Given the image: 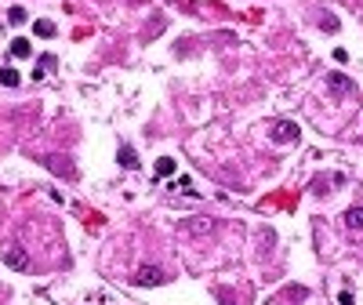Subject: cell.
<instances>
[{"label":"cell","instance_id":"1","mask_svg":"<svg viewBox=\"0 0 363 305\" xmlns=\"http://www.w3.org/2000/svg\"><path fill=\"white\" fill-rule=\"evenodd\" d=\"M182 233H189V236H211V233H215V222H211L207 215L185 218V222H182Z\"/></svg>","mask_w":363,"mask_h":305},{"label":"cell","instance_id":"2","mask_svg":"<svg viewBox=\"0 0 363 305\" xmlns=\"http://www.w3.org/2000/svg\"><path fill=\"white\" fill-rule=\"evenodd\" d=\"M135 283L138 287H156V283H164V269L160 265H142V269L135 273Z\"/></svg>","mask_w":363,"mask_h":305},{"label":"cell","instance_id":"3","mask_svg":"<svg viewBox=\"0 0 363 305\" xmlns=\"http://www.w3.org/2000/svg\"><path fill=\"white\" fill-rule=\"evenodd\" d=\"M4 262L11 265V269H29V254H26L22 247H11V251L4 254Z\"/></svg>","mask_w":363,"mask_h":305},{"label":"cell","instance_id":"4","mask_svg":"<svg viewBox=\"0 0 363 305\" xmlns=\"http://www.w3.org/2000/svg\"><path fill=\"white\" fill-rule=\"evenodd\" d=\"M273 138H276V142H294V138H298V124H276Z\"/></svg>","mask_w":363,"mask_h":305},{"label":"cell","instance_id":"5","mask_svg":"<svg viewBox=\"0 0 363 305\" xmlns=\"http://www.w3.org/2000/svg\"><path fill=\"white\" fill-rule=\"evenodd\" d=\"M174 171H178V164H174L171 156H160V160H156V178H171Z\"/></svg>","mask_w":363,"mask_h":305},{"label":"cell","instance_id":"6","mask_svg":"<svg viewBox=\"0 0 363 305\" xmlns=\"http://www.w3.org/2000/svg\"><path fill=\"white\" fill-rule=\"evenodd\" d=\"M11 55H15V58H29V55H33V44L26 40V36H15V44H11Z\"/></svg>","mask_w":363,"mask_h":305},{"label":"cell","instance_id":"7","mask_svg":"<svg viewBox=\"0 0 363 305\" xmlns=\"http://www.w3.org/2000/svg\"><path fill=\"white\" fill-rule=\"evenodd\" d=\"M69 160H62V156H48V167L55 171V174H62V178H69V174H77L73 167H66Z\"/></svg>","mask_w":363,"mask_h":305},{"label":"cell","instance_id":"8","mask_svg":"<svg viewBox=\"0 0 363 305\" xmlns=\"http://www.w3.org/2000/svg\"><path fill=\"white\" fill-rule=\"evenodd\" d=\"M345 225L352 229V233H360V229H363V207H352V211H349V215H345Z\"/></svg>","mask_w":363,"mask_h":305},{"label":"cell","instance_id":"9","mask_svg":"<svg viewBox=\"0 0 363 305\" xmlns=\"http://www.w3.org/2000/svg\"><path fill=\"white\" fill-rule=\"evenodd\" d=\"M120 167H138V153L135 149H127V145H124V149H120Z\"/></svg>","mask_w":363,"mask_h":305},{"label":"cell","instance_id":"10","mask_svg":"<svg viewBox=\"0 0 363 305\" xmlns=\"http://www.w3.org/2000/svg\"><path fill=\"white\" fill-rule=\"evenodd\" d=\"M331 91H352V80L345 77V73H334V77H331Z\"/></svg>","mask_w":363,"mask_h":305},{"label":"cell","instance_id":"11","mask_svg":"<svg viewBox=\"0 0 363 305\" xmlns=\"http://www.w3.org/2000/svg\"><path fill=\"white\" fill-rule=\"evenodd\" d=\"M18 77H22L18 69H0V84H4V87H15V84H18Z\"/></svg>","mask_w":363,"mask_h":305},{"label":"cell","instance_id":"12","mask_svg":"<svg viewBox=\"0 0 363 305\" xmlns=\"http://www.w3.org/2000/svg\"><path fill=\"white\" fill-rule=\"evenodd\" d=\"M33 33L36 36H55V22H44V18H40V22L33 26Z\"/></svg>","mask_w":363,"mask_h":305},{"label":"cell","instance_id":"13","mask_svg":"<svg viewBox=\"0 0 363 305\" xmlns=\"http://www.w3.org/2000/svg\"><path fill=\"white\" fill-rule=\"evenodd\" d=\"M7 18H11V26H22L29 15H26V7H11V11H7Z\"/></svg>","mask_w":363,"mask_h":305},{"label":"cell","instance_id":"14","mask_svg":"<svg viewBox=\"0 0 363 305\" xmlns=\"http://www.w3.org/2000/svg\"><path fill=\"white\" fill-rule=\"evenodd\" d=\"M218 298H222V305H232V302H236V294H232L229 287H222V291H218Z\"/></svg>","mask_w":363,"mask_h":305},{"label":"cell","instance_id":"15","mask_svg":"<svg viewBox=\"0 0 363 305\" xmlns=\"http://www.w3.org/2000/svg\"><path fill=\"white\" fill-rule=\"evenodd\" d=\"M334 62H349V51L345 48H334Z\"/></svg>","mask_w":363,"mask_h":305},{"label":"cell","instance_id":"16","mask_svg":"<svg viewBox=\"0 0 363 305\" xmlns=\"http://www.w3.org/2000/svg\"><path fill=\"white\" fill-rule=\"evenodd\" d=\"M338 305H356V302H352V294H349V291H341V294H338Z\"/></svg>","mask_w":363,"mask_h":305}]
</instances>
